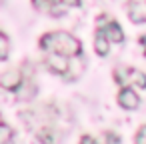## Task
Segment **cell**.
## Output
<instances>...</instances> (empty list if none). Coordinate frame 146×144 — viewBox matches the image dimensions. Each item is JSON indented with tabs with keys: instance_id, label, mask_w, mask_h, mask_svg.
<instances>
[{
	"instance_id": "cell-5",
	"label": "cell",
	"mask_w": 146,
	"mask_h": 144,
	"mask_svg": "<svg viewBox=\"0 0 146 144\" xmlns=\"http://www.w3.org/2000/svg\"><path fill=\"white\" fill-rule=\"evenodd\" d=\"M22 84H24V80H22L20 70H8V72H4L2 76H0V86H2L4 90L18 92L22 88Z\"/></svg>"
},
{
	"instance_id": "cell-12",
	"label": "cell",
	"mask_w": 146,
	"mask_h": 144,
	"mask_svg": "<svg viewBox=\"0 0 146 144\" xmlns=\"http://www.w3.org/2000/svg\"><path fill=\"white\" fill-rule=\"evenodd\" d=\"M54 4H60V6L68 8V6H80L82 0H54Z\"/></svg>"
},
{
	"instance_id": "cell-7",
	"label": "cell",
	"mask_w": 146,
	"mask_h": 144,
	"mask_svg": "<svg viewBox=\"0 0 146 144\" xmlns=\"http://www.w3.org/2000/svg\"><path fill=\"white\" fill-rule=\"evenodd\" d=\"M128 16L134 24L146 22V0H132L128 4Z\"/></svg>"
},
{
	"instance_id": "cell-1",
	"label": "cell",
	"mask_w": 146,
	"mask_h": 144,
	"mask_svg": "<svg viewBox=\"0 0 146 144\" xmlns=\"http://www.w3.org/2000/svg\"><path fill=\"white\" fill-rule=\"evenodd\" d=\"M40 48L44 52H56V54H62L68 58H78L82 54V42L76 36L62 32V30L44 34L40 38Z\"/></svg>"
},
{
	"instance_id": "cell-15",
	"label": "cell",
	"mask_w": 146,
	"mask_h": 144,
	"mask_svg": "<svg viewBox=\"0 0 146 144\" xmlns=\"http://www.w3.org/2000/svg\"><path fill=\"white\" fill-rule=\"evenodd\" d=\"M138 42H140V46H142V50H144V54H146V34H142V36L138 38Z\"/></svg>"
},
{
	"instance_id": "cell-14",
	"label": "cell",
	"mask_w": 146,
	"mask_h": 144,
	"mask_svg": "<svg viewBox=\"0 0 146 144\" xmlns=\"http://www.w3.org/2000/svg\"><path fill=\"white\" fill-rule=\"evenodd\" d=\"M80 144H98V142H96V140H94L92 136H88V134H84V136L80 138Z\"/></svg>"
},
{
	"instance_id": "cell-6",
	"label": "cell",
	"mask_w": 146,
	"mask_h": 144,
	"mask_svg": "<svg viewBox=\"0 0 146 144\" xmlns=\"http://www.w3.org/2000/svg\"><path fill=\"white\" fill-rule=\"evenodd\" d=\"M118 104L126 110H136L140 106V98L130 86H122L120 92H118Z\"/></svg>"
},
{
	"instance_id": "cell-16",
	"label": "cell",
	"mask_w": 146,
	"mask_h": 144,
	"mask_svg": "<svg viewBox=\"0 0 146 144\" xmlns=\"http://www.w3.org/2000/svg\"><path fill=\"white\" fill-rule=\"evenodd\" d=\"M44 2H46V4L50 6V4H54V0H44Z\"/></svg>"
},
{
	"instance_id": "cell-13",
	"label": "cell",
	"mask_w": 146,
	"mask_h": 144,
	"mask_svg": "<svg viewBox=\"0 0 146 144\" xmlns=\"http://www.w3.org/2000/svg\"><path fill=\"white\" fill-rule=\"evenodd\" d=\"M104 138H106V142H108V144H118V142H120V138H118L116 134H112V132H110V134L106 132V134H104Z\"/></svg>"
},
{
	"instance_id": "cell-11",
	"label": "cell",
	"mask_w": 146,
	"mask_h": 144,
	"mask_svg": "<svg viewBox=\"0 0 146 144\" xmlns=\"http://www.w3.org/2000/svg\"><path fill=\"white\" fill-rule=\"evenodd\" d=\"M134 144H146V124L140 126V130L134 136Z\"/></svg>"
},
{
	"instance_id": "cell-4",
	"label": "cell",
	"mask_w": 146,
	"mask_h": 144,
	"mask_svg": "<svg viewBox=\"0 0 146 144\" xmlns=\"http://www.w3.org/2000/svg\"><path fill=\"white\" fill-rule=\"evenodd\" d=\"M46 66H48L54 74L68 76L72 64H70V58H68V56H62V54H56V52H46Z\"/></svg>"
},
{
	"instance_id": "cell-3",
	"label": "cell",
	"mask_w": 146,
	"mask_h": 144,
	"mask_svg": "<svg viewBox=\"0 0 146 144\" xmlns=\"http://www.w3.org/2000/svg\"><path fill=\"white\" fill-rule=\"evenodd\" d=\"M98 28L104 30L106 38H108L110 42H122V40H124V32H122L120 24H118L116 20H112L110 16H106V14H102V16L98 18Z\"/></svg>"
},
{
	"instance_id": "cell-9",
	"label": "cell",
	"mask_w": 146,
	"mask_h": 144,
	"mask_svg": "<svg viewBox=\"0 0 146 144\" xmlns=\"http://www.w3.org/2000/svg\"><path fill=\"white\" fill-rule=\"evenodd\" d=\"M12 138H14V130L6 122H0V144H10Z\"/></svg>"
},
{
	"instance_id": "cell-10",
	"label": "cell",
	"mask_w": 146,
	"mask_h": 144,
	"mask_svg": "<svg viewBox=\"0 0 146 144\" xmlns=\"http://www.w3.org/2000/svg\"><path fill=\"white\" fill-rule=\"evenodd\" d=\"M10 54V42L4 32H0V60H6Z\"/></svg>"
},
{
	"instance_id": "cell-8",
	"label": "cell",
	"mask_w": 146,
	"mask_h": 144,
	"mask_svg": "<svg viewBox=\"0 0 146 144\" xmlns=\"http://www.w3.org/2000/svg\"><path fill=\"white\" fill-rule=\"evenodd\" d=\"M94 50L98 56H106L110 52V40L106 38L104 30L96 26V36H94Z\"/></svg>"
},
{
	"instance_id": "cell-2",
	"label": "cell",
	"mask_w": 146,
	"mask_h": 144,
	"mask_svg": "<svg viewBox=\"0 0 146 144\" xmlns=\"http://www.w3.org/2000/svg\"><path fill=\"white\" fill-rule=\"evenodd\" d=\"M114 80H116V84H120V86H130V84H134V86H138V88H146V74H144L142 70H136V68H126V66L116 68V70H114Z\"/></svg>"
}]
</instances>
